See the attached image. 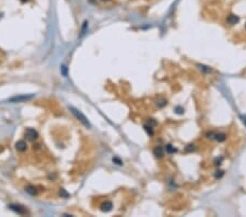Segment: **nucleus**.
I'll use <instances>...</instances> for the list:
<instances>
[{"instance_id":"1","label":"nucleus","mask_w":246,"mask_h":217,"mask_svg":"<svg viewBox=\"0 0 246 217\" xmlns=\"http://www.w3.org/2000/svg\"><path fill=\"white\" fill-rule=\"evenodd\" d=\"M70 110H71V112H72L73 115L77 117L78 120L80 121L82 124L84 125V126H87V127H90V123H89V121L87 120V117H85L84 115H83V114L80 112V111L76 110L74 108H70Z\"/></svg>"},{"instance_id":"2","label":"nucleus","mask_w":246,"mask_h":217,"mask_svg":"<svg viewBox=\"0 0 246 217\" xmlns=\"http://www.w3.org/2000/svg\"><path fill=\"white\" fill-rule=\"evenodd\" d=\"M25 136L29 140H35L39 137V133L36 132L34 128H27L25 131Z\"/></svg>"},{"instance_id":"3","label":"nucleus","mask_w":246,"mask_h":217,"mask_svg":"<svg viewBox=\"0 0 246 217\" xmlns=\"http://www.w3.org/2000/svg\"><path fill=\"white\" fill-rule=\"evenodd\" d=\"M9 208L12 209V211L16 212V213H18L19 215H24V214H26V209L24 208L23 206L18 205V204H10V205H9Z\"/></svg>"},{"instance_id":"4","label":"nucleus","mask_w":246,"mask_h":217,"mask_svg":"<svg viewBox=\"0 0 246 217\" xmlns=\"http://www.w3.org/2000/svg\"><path fill=\"white\" fill-rule=\"evenodd\" d=\"M33 96H19V97H13L11 98L9 102H12V103H16V102H26V101L31 100Z\"/></svg>"},{"instance_id":"5","label":"nucleus","mask_w":246,"mask_h":217,"mask_svg":"<svg viewBox=\"0 0 246 217\" xmlns=\"http://www.w3.org/2000/svg\"><path fill=\"white\" fill-rule=\"evenodd\" d=\"M26 148H27V145L24 140H19V142H16V149L18 151H20V152H23V151L26 150Z\"/></svg>"},{"instance_id":"6","label":"nucleus","mask_w":246,"mask_h":217,"mask_svg":"<svg viewBox=\"0 0 246 217\" xmlns=\"http://www.w3.org/2000/svg\"><path fill=\"white\" fill-rule=\"evenodd\" d=\"M101 211L102 212H109L112 209V207H113V203L109 201H105L104 203H102L101 204Z\"/></svg>"},{"instance_id":"7","label":"nucleus","mask_w":246,"mask_h":217,"mask_svg":"<svg viewBox=\"0 0 246 217\" xmlns=\"http://www.w3.org/2000/svg\"><path fill=\"white\" fill-rule=\"evenodd\" d=\"M25 192L26 193H29L30 195H36V194L39 193V191H37V188L34 185H27L26 188H25Z\"/></svg>"},{"instance_id":"8","label":"nucleus","mask_w":246,"mask_h":217,"mask_svg":"<svg viewBox=\"0 0 246 217\" xmlns=\"http://www.w3.org/2000/svg\"><path fill=\"white\" fill-rule=\"evenodd\" d=\"M237 21H238V18L236 16H234V14H231V16H229V18H227V22L231 24H235Z\"/></svg>"},{"instance_id":"9","label":"nucleus","mask_w":246,"mask_h":217,"mask_svg":"<svg viewBox=\"0 0 246 217\" xmlns=\"http://www.w3.org/2000/svg\"><path fill=\"white\" fill-rule=\"evenodd\" d=\"M154 154H155V156H159V157H161L162 155H163V150H162L161 147H158L154 149Z\"/></svg>"},{"instance_id":"10","label":"nucleus","mask_w":246,"mask_h":217,"mask_svg":"<svg viewBox=\"0 0 246 217\" xmlns=\"http://www.w3.org/2000/svg\"><path fill=\"white\" fill-rule=\"evenodd\" d=\"M215 137H217V139L220 140V142H222V140L225 139V135H224V134H217Z\"/></svg>"},{"instance_id":"11","label":"nucleus","mask_w":246,"mask_h":217,"mask_svg":"<svg viewBox=\"0 0 246 217\" xmlns=\"http://www.w3.org/2000/svg\"><path fill=\"white\" fill-rule=\"evenodd\" d=\"M59 194H60L61 196H65V198H67V196H68V193H66V192H65V190H64V189H61V190H60V192H59Z\"/></svg>"},{"instance_id":"12","label":"nucleus","mask_w":246,"mask_h":217,"mask_svg":"<svg viewBox=\"0 0 246 217\" xmlns=\"http://www.w3.org/2000/svg\"><path fill=\"white\" fill-rule=\"evenodd\" d=\"M61 70H62V74L66 76V75H67V69H66V66H62L61 67Z\"/></svg>"},{"instance_id":"13","label":"nucleus","mask_w":246,"mask_h":217,"mask_svg":"<svg viewBox=\"0 0 246 217\" xmlns=\"http://www.w3.org/2000/svg\"><path fill=\"white\" fill-rule=\"evenodd\" d=\"M21 1H22V2H27L29 0H21Z\"/></svg>"},{"instance_id":"14","label":"nucleus","mask_w":246,"mask_h":217,"mask_svg":"<svg viewBox=\"0 0 246 217\" xmlns=\"http://www.w3.org/2000/svg\"><path fill=\"white\" fill-rule=\"evenodd\" d=\"M103 2H107V1H109V0H102Z\"/></svg>"}]
</instances>
